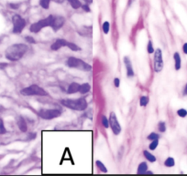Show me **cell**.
<instances>
[{
  "label": "cell",
  "mask_w": 187,
  "mask_h": 176,
  "mask_svg": "<svg viewBox=\"0 0 187 176\" xmlns=\"http://www.w3.org/2000/svg\"><path fill=\"white\" fill-rule=\"evenodd\" d=\"M29 50V47L25 44H13L6 49L5 56L10 61H18L23 58Z\"/></svg>",
  "instance_id": "1"
},
{
  "label": "cell",
  "mask_w": 187,
  "mask_h": 176,
  "mask_svg": "<svg viewBox=\"0 0 187 176\" xmlns=\"http://www.w3.org/2000/svg\"><path fill=\"white\" fill-rule=\"evenodd\" d=\"M60 102L62 103V106H64L65 108L73 110L83 111V110H85L87 108V101L84 98H80V99H75V100L64 99V100H62Z\"/></svg>",
  "instance_id": "2"
},
{
  "label": "cell",
  "mask_w": 187,
  "mask_h": 176,
  "mask_svg": "<svg viewBox=\"0 0 187 176\" xmlns=\"http://www.w3.org/2000/svg\"><path fill=\"white\" fill-rule=\"evenodd\" d=\"M66 65L71 68H77L83 71H90L92 69V66L90 64L84 62V60L77 58L75 57L68 58V60L66 61Z\"/></svg>",
  "instance_id": "3"
},
{
  "label": "cell",
  "mask_w": 187,
  "mask_h": 176,
  "mask_svg": "<svg viewBox=\"0 0 187 176\" xmlns=\"http://www.w3.org/2000/svg\"><path fill=\"white\" fill-rule=\"evenodd\" d=\"M20 92L25 96H43V97L48 96V92L44 89H42L41 87L35 84L24 88L23 89H21Z\"/></svg>",
  "instance_id": "4"
},
{
  "label": "cell",
  "mask_w": 187,
  "mask_h": 176,
  "mask_svg": "<svg viewBox=\"0 0 187 176\" xmlns=\"http://www.w3.org/2000/svg\"><path fill=\"white\" fill-rule=\"evenodd\" d=\"M53 17H54V16L50 15L48 18L39 20L38 22H36V23H33L29 26L30 32H32V33H38V32H40L42 28H47V26H51Z\"/></svg>",
  "instance_id": "5"
},
{
  "label": "cell",
  "mask_w": 187,
  "mask_h": 176,
  "mask_svg": "<svg viewBox=\"0 0 187 176\" xmlns=\"http://www.w3.org/2000/svg\"><path fill=\"white\" fill-rule=\"evenodd\" d=\"M38 114L43 120H53L61 116L62 111L57 109H42L39 111Z\"/></svg>",
  "instance_id": "6"
},
{
  "label": "cell",
  "mask_w": 187,
  "mask_h": 176,
  "mask_svg": "<svg viewBox=\"0 0 187 176\" xmlns=\"http://www.w3.org/2000/svg\"><path fill=\"white\" fill-rule=\"evenodd\" d=\"M154 58H153V68L155 72H161L163 68V58H162V52L161 49H157L154 51Z\"/></svg>",
  "instance_id": "7"
},
{
  "label": "cell",
  "mask_w": 187,
  "mask_h": 176,
  "mask_svg": "<svg viewBox=\"0 0 187 176\" xmlns=\"http://www.w3.org/2000/svg\"><path fill=\"white\" fill-rule=\"evenodd\" d=\"M13 22V33L19 34L22 32V30L26 26V21L24 18H22L19 15H14L12 18Z\"/></svg>",
  "instance_id": "8"
},
{
  "label": "cell",
  "mask_w": 187,
  "mask_h": 176,
  "mask_svg": "<svg viewBox=\"0 0 187 176\" xmlns=\"http://www.w3.org/2000/svg\"><path fill=\"white\" fill-rule=\"evenodd\" d=\"M109 127L111 128L112 131L115 135H119L120 134L121 132V126H120V123L119 120H117V117L116 115V113L114 111H111L110 112V115H109Z\"/></svg>",
  "instance_id": "9"
},
{
  "label": "cell",
  "mask_w": 187,
  "mask_h": 176,
  "mask_svg": "<svg viewBox=\"0 0 187 176\" xmlns=\"http://www.w3.org/2000/svg\"><path fill=\"white\" fill-rule=\"evenodd\" d=\"M65 23V18L62 17V16H56V17H53L52 22L51 25V28L53 29L54 32H57L59 29H61L63 25Z\"/></svg>",
  "instance_id": "10"
},
{
  "label": "cell",
  "mask_w": 187,
  "mask_h": 176,
  "mask_svg": "<svg viewBox=\"0 0 187 176\" xmlns=\"http://www.w3.org/2000/svg\"><path fill=\"white\" fill-rule=\"evenodd\" d=\"M69 42L67 40L64 39H59L56 41H54L51 46V50H54L57 51L59 49H61L62 47H67Z\"/></svg>",
  "instance_id": "11"
},
{
  "label": "cell",
  "mask_w": 187,
  "mask_h": 176,
  "mask_svg": "<svg viewBox=\"0 0 187 176\" xmlns=\"http://www.w3.org/2000/svg\"><path fill=\"white\" fill-rule=\"evenodd\" d=\"M124 64H125L126 68H127V78L134 77L135 73H134V69H133V68H132V63H131L130 60L127 57L124 58Z\"/></svg>",
  "instance_id": "12"
},
{
  "label": "cell",
  "mask_w": 187,
  "mask_h": 176,
  "mask_svg": "<svg viewBox=\"0 0 187 176\" xmlns=\"http://www.w3.org/2000/svg\"><path fill=\"white\" fill-rule=\"evenodd\" d=\"M17 123H18V129L22 131V132H27L28 131V124H27L26 120H24L23 117L19 116L18 120H17Z\"/></svg>",
  "instance_id": "13"
},
{
  "label": "cell",
  "mask_w": 187,
  "mask_h": 176,
  "mask_svg": "<svg viewBox=\"0 0 187 176\" xmlns=\"http://www.w3.org/2000/svg\"><path fill=\"white\" fill-rule=\"evenodd\" d=\"M80 89V84L77 82H72L67 88V93L68 94H74L79 92Z\"/></svg>",
  "instance_id": "14"
},
{
  "label": "cell",
  "mask_w": 187,
  "mask_h": 176,
  "mask_svg": "<svg viewBox=\"0 0 187 176\" xmlns=\"http://www.w3.org/2000/svg\"><path fill=\"white\" fill-rule=\"evenodd\" d=\"M173 60H174V68L176 70H179L182 67V60L178 52H175L173 54Z\"/></svg>",
  "instance_id": "15"
},
{
  "label": "cell",
  "mask_w": 187,
  "mask_h": 176,
  "mask_svg": "<svg viewBox=\"0 0 187 176\" xmlns=\"http://www.w3.org/2000/svg\"><path fill=\"white\" fill-rule=\"evenodd\" d=\"M91 90V86L89 83H84L80 85V89H79V92L81 94H86Z\"/></svg>",
  "instance_id": "16"
},
{
  "label": "cell",
  "mask_w": 187,
  "mask_h": 176,
  "mask_svg": "<svg viewBox=\"0 0 187 176\" xmlns=\"http://www.w3.org/2000/svg\"><path fill=\"white\" fill-rule=\"evenodd\" d=\"M148 171V164L145 162H142L140 163L137 170V173L138 174H143V173H146V172Z\"/></svg>",
  "instance_id": "17"
},
{
  "label": "cell",
  "mask_w": 187,
  "mask_h": 176,
  "mask_svg": "<svg viewBox=\"0 0 187 176\" xmlns=\"http://www.w3.org/2000/svg\"><path fill=\"white\" fill-rule=\"evenodd\" d=\"M143 155H144V157H145V159L147 160V161H149V162H156V157H155L153 154H151L149 152H148V151H144L143 152Z\"/></svg>",
  "instance_id": "18"
},
{
  "label": "cell",
  "mask_w": 187,
  "mask_h": 176,
  "mask_svg": "<svg viewBox=\"0 0 187 176\" xmlns=\"http://www.w3.org/2000/svg\"><path fill=\"white\" fill-rule=\"evenodd\" d=\"M68 2H69V4L71 5L73 9H78V8H80L82 7L81 2H80L79 0H68Z\"/></svg>",
  "instance_id": "19"
},
{
  "label": "cell",
  "mask_w": 187,
  "mask_h": 176,
  "mask_svg": "<svg viewBox=\"0 0 187 176\" xmlns=\"http://www.w3.org/2000/svg\"><path fill=\"white\" fill-rule=\"evenodd\" d=\"M164 165L166 167H173L175 165V160L173 157H169L165 160L164 162Z\"/></svg>",
  "instance_id": "20"
},
{
  "label": "cell",
  "mask_w": 187,
  "mask_h": 176,
  "mask_svg": "<svg viewBox=\"0 0 187 176\" xmlns=\"http://www.w3.org/2000/svg\"><path fill=\"white\" fill-rule=\"evenodd\" d=\"M95 165H97V167L101 171V172H103V173H108V169H106V167L105 166V164L101 162V161H97L95 162Z\"/></svg>",
  "instance_id": "21"
},
{
  "label": "cell",
  "mask_w": 187,
  "mask_h": 176,
  "mask_svg": "<svg viewBox=\"0 0 187 176\" xmlns=\"http://www.w3.org/2000/svg\"><path fill=\"white\" fill-rule=\"evenodd\" d=\"M149 104V97L148 96H141L140 99V105L141 107H146Z\"/></svg>",
  "instance_id": "22"
},
{
  "label": "cell",
  "mask_w": 187,
  "mask_h": 176,
  "mask_svg": "<svg viewBox=\"0 0 187 176\" xmlns=\"http://www.w3.org/2000/svg\"><path fill=\"white\" fill-rule=\"evenodd\" d=\"M102 28H103V31L105 34H108L109 31H110V23L108 21H105L103 23V26H102Z\"/></svg>",
  "instance_id": "23"
},
{
  "label": "cell",
  "mask_w": 187,
  "mask_h": 176,
  "mask_svg": "<svg viewBox=\"0 0 187 176\" xmlns=\"http://www.w3.org/2000/svg\"><path fill=\"white\" fill-rule=\"evenodd\" d=\"M101 123H102V125L104 126V128H105V129H108V127H109V120L106 118L105 115H103L102 118H101Z\"/></svg>",
  "instance_id": "24"
},
{
  "label": "cell",
  "mask_w": 187,
  "mask_h": 176,
  "mask_svg": "<svg viewBox=\"0 0 187 176\" xmlns=\"http://www.w3.org/2000/svg\"><path fill=\"white\" fill-rule=\"evenodd\" d=\"M50 3L51 0H40V5L42 8L44 9H48L50 7Z\"/></svg>",
  "instance_id": "25"
},
{
  "label": "cell",
  "mask_w": 187,
  "mask_h": 176,
  "mask_svg": "<svg viewBox=\"0 0 187 176\" xmlns=\"http://www.w3.org/2000/svg\"><path fill=\"white\" fill-rule=\"evenodd\" d=\"M158 130L160 132H165L166 131V124L164 121H160L158 123Z\"/></svg>",
  "instance_id": "26"
},
{
  "label": "cell",
  "mask_w": 187,
  "mask_h": 176,
  "mask_svg": "<svg viewBox=\"0 0 187 176\" xmlns=\"http://www.w3.org/2000/svg\"><path fill=\"white\" fill-rule=\"evenodd\" d=\"M67 47H68V49H70L71 50H73V51H78V50H81V49H80V47H79L76 44L72 43V42H69Z\"/></svg>",
  "instance_id": "27"
},
{
  "label": "cell",
  "mask_w": 187,
  "mask_h": 176,
  "mask_svg": "<svg viewBox=\"0 0 187 176\" xmlns=\"http://www.w3.org/2000/svg\"><path fill=\"white\" fill-rule=\"evenodd\" d=\"M158 145H159V140H154V141H151L149 148V150H151V151H154V150H156V148L158 147Z\"/></svg>",
  "instance_id": "28"
},
{
  "label": "cell",
  "mask_w": 187,
  "mask_h": 176,
  "mask_svg": "<svg viewBox=\"0 0 187 176\" xmlns=\"http://www.w3.org/2000/svg\"><path fill=\"white\" fill-rule=\"evenodd\" d=\"M147 51H148L149 54H152V53H154V51H155L154 47H153L152 41H151V40H149V42H148V46H147Z\"/></svg>",
  "instance_id": "29"
},
{
  "label": "cell",
  "mask_w": 187,
  "mask_h": 176,
  "mask_svg": "<svg viewBox=\"0 0 187 176\" xmlns=\"http://www.w3.org/2000/svg\"><path fill=\"white\" fill-rule=\"evenodd\" d=\"M159 138H160V136H159V134H157V133H155V132H151V134H149L148 135V137H147V139L149 141H154V140H159Z\"/></svg>",
  "instance_id": "30"
},
{
  "label": "cell",
  "mask_w": 187,
  "mask_h": 176,
  "mask_svg": "<svg viewBox=\"0 0 187 176\" xmlns=\"http://www.w3.org/2000/svg\"><path fill=\"white\" fill-rule=\"evenodd\" d=\"M177 115L181 118H185L187 116V110L185 109H180L177 110Z\"/></svg>",
  "instance_id": "31"
},
{
  "label": "cell",
  "mask_w": 187,
  "mask_h": 176,
  "mask_svg": "<svg viewBox=\"0 0 187 176\" xmlns=\"http://www.w3.org/2000/svg\"><path fill=\"white\" fill-rule=\"evenodd\" d=\"M7 133V129L4 125V121L2 119H0V134H5Z\"/></svg>",
  "instance_id": "32"
},
{
  "label": "cell",
  "mask_w": 187,
  "mask_h": 176,
  "mask_svg": "<svg viewBox=\"0 0 187 176\" xmlns=\"http://www.w3.org/2000/svg\"><path fill=\"white\" fill-rule=\"evenodd\" d=\"M26 40L28 41V43H30V44L36 43V40L32 38V37H29V36H27L26 37Z\"/></svg>",
  "instance_id": "33"
},
{
  "label": "cell",
  "mask_w": 187,
  "mask_h": 176,
  "mask_svg": "<svg viewBox=\"0 0 187 176\" xmlns=\"http://www.w3.org/2000/svg\"><path fill=\"white\" fill-rule=\"evenodd\" d=\"M114 85H115L116 88H119V86H120V79L119 78L114 79Z\"/></svg>",
  "instance_id": "34"
},
{
  "label": "cell",
  "mask_w": 187,
  "mask_h": 176,
  "mask_svg": "<svg viewBox=\"0 0 187 176\" xmlns=\"http://www.w3.org/2000/svg\"><path fill=\"white\" fill-rule=\"evenodd\" d=\"M82 8L84 9V11H85V12H90V11H91V9H90V7H89V6H88V4L83 5Z\"/></svg>",
  "instance_id": "35"
},
{
  "label": "cell",
  "mask_w": 187,
  "mask_h": 176,
  "mask_svg": "<svg viewBox=\"0 0 187 176\" xmlns=\"http://www.w3.org/2000/svg\"><path fill=\"white\" fill-rule=\"evenodd\" d=\"M18 6H19L18 4H10V5H9V7H12V9H18Z\"/></svg>",
  "instance_id": "36"
},
{
  "label": "cell",
  "mask_w": 187,
  "mask_h": 176,
  "mask_svg": "<svg viewBox=\"0 0 187 176\" xmlns=\"http://www.w3.org/2000/svg\"><path fill=\"white\" fill-rule=\"evenodd\" d=\"M183 51H184V54L187 55V43H184V46H183Z\"/></svg>",
  "instance_id": "37"
},
{
  "label": "cell",
  "mask_w": 187,
  "mask_h": 176,
  "mask_svg": "<svg viewBox=\"0 0 187 176\" xmlns=\"http://www.w3.org/2000/svg\"><path fill=\"white\" fill-rule=\"evenodd\" d=\"M183 95H184V96H187V83L185 84V86H184V88Z\"/></svg>",
  "instance_id": "38"
},
{
  "label": "cell",
  "mask_w": 187,
  "mask_h": 176,
  "mask_svg": "<svg viewBox=\"0 0 187 176\" xmlns=\"http://www.w3.org/2000/svg\"><path fill=\"white\" fill-rule=\"evenodd\" d=\"M8 66L7 63H0V68H5Z\"/></svg>",
  "instance_id": "39"
},
{
  "label": "cell",
  "mask_w": 187,
  "mask_h": 176,
  "mask_svg": "<svg viewBox=\"0 0 187 176\" xmlns=\"http://www.w3.org/2000/svg\"><path fill=\"white\" fill-rule=\"evenodd\" d=\"M84 1H85V3H86V4H91V3L93 2V0H84Z\"/></svg>",
  "instance_id": "40"
},
{
  "label": "cell",
  "mask_w": 187,
  "mask_h": 176,
  "mask_svg": "<svg viewBox=\"0 0 187 176\" xmlns=\"http://www.w3.org/2000/svg\"><path fill=\"white\" fill-rule=\"evenodd\" d=\"M53 1H54V2H58V3H62L63 0H53Z\"/></svg>",
  "instance_id": "41"
}]
</instances>
